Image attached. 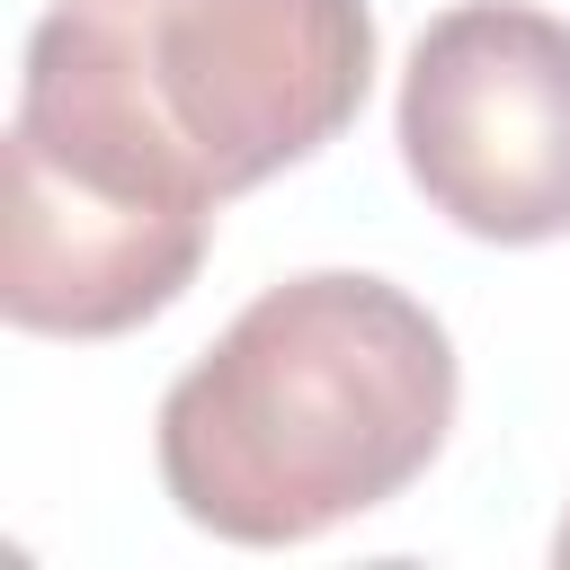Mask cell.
Wrapping results in <instances>:
<instances>
[{"mask_svg": "<svg viewBox=\"0 0 570 570\" xmlns=\"http://www.w3.org/2000/svg\"><path fill=\"white\" fill-rule=\"evenodd\" d=\"M454 428V347L383 276L267 285L160 401V481L223 543H312L401 499Z\"/></svg>", "mask_w": 570, "mask_h": 570, "instance_id": "cell-1", "label": "cell"}, {"mask_svg": "<svg viewBox=\"0 0 570 570\" xmlns=\"http://www.w3.org/2000/svg\"><path fill=\"white\" fill-rule=\"evenodd\" d=\"M401 160L472 240L570 232V27L525 0L445 9L401 71Z\"/></svg>", "mask_w": 570, "mask_h": 570, "instance_id": "cell-4", "label": "cell"}, {"mask_svg": "<svg viewBox=\"0 0 570 570\" xmlns=\"http://www.w3.org/2000/svg\"><path fill=\"white\" fill-rule=\"evenodd\" d=\"M552 561H561V570H570V517H561V534H552Z\"/></svg>", "mask_w": 570, "mask_h": 570, "instance_id": "cell-5", "label": "cell"}, {"mask_svg": "<svg viewBox=\"0 0 570 570\" xmlns=\"http://www.w3.org/2000/svg\"><path fill=\"white\" fill-rule=\"evenodd\" d=\"M134 89L214 196L338 142L374 80L365 0H107Z\"/></svg>", "mask_w": 570, "mask_h": 570, "instance_id": "cell-3", "label": "cell"}, {"mask_svg": "<svg viewBox=\"0 0 570 570\" xmlns=\"http://www.w3.org/2000/svg\"><path fill=\"white\" fill-rule=\"evenodd\" d=\"M214 205L205 169L134 89L107 0H62L18 71L0 312L45 338H116L187 294Z\"/></svg>", "mask_w": 570, "mask_h": 570, "instance_id": "cell-2", "label": "cell"}]
</instances>
